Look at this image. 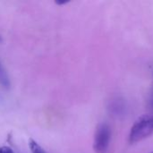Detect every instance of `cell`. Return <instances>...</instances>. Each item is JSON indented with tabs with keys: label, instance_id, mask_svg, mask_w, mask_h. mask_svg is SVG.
<instances>
[{
	"label": "cell",
	"instance_id": "obj_7",
	"mask_svg": "<svg viewBox=\"0 0 153 153\" xmlns=\"http://www.w3.org/2000/svg\"><path fill=\"white\" fill-rule=\"evenodd\" d=\"M150 107H151L152 110L153 111V93L152 95V97H151V99H150Z\"/></svg>",
	"mask_w": 153,
	"mask_h": 153
},
{
	"label": "cell",
	"instance_id": "obj_1",
	"mask_svg": "<svg viewBox=\"0 0 153 153\" xmlns=\"http://www.w3.org/2000/svg\"><path fill=\"white\" fill-rule=\"evenodd\" d=\"M153 133V114L143 115L133 125L129 134V143H139Z\"/></svg>",
	"mask_w": 153,
	"mask_h": 153
},
{
	"label": "cell",
	"instance_id": "obj_6",
	"mask_svg": "<svg viewBox=\"0 0 153 153\" xmlns=\"http://www.w3.org/2000/svg\"><path fill=\"white\" fill-rule=\"evenodd\" d=\"M0 153H15L10 147L7 146H4V147H0Z\"/></svg>",
	"mask_w": 153,
	"mask_h": 153
},
{
	"label": "cell",
	"instance_id": "obj_9",
	"mask_svg": "<svg viewBox=\"0 0 153 153\" xmlns=\"http://www.w3.org/2000/svg\"><path fill=\"white\" fill-rule=\"evenodd\" d=\"M151 153H153V152H151Z\"/></svg>",
	"mask_w": 153,
	"mask_h": 153
},
{
	"label": "cell",
	"instance_id": "obj_5",
	"mask_svg": "<svg viewBox=\"0 0 153 153\" xmlns=\"http://www.w3.org/2000/svg\"><path fill=\"white\" fill-rule=\"evenodd\" d=\"M29 146H30L31 153H47L44 151V149H42V147L37 142H35L32 139H30Z\"/></svg>",
	"mask_w": 153,
	"mask_h": 153
},
{
	"label": "cell",
	"instance_id": "obj_8",
	"mask_svg": "<svg viewBox=\"0 0 153 153\" xmlns=\"http://www.w3.org/2000/svg\"><path fill=\"white\" fill-rule=\"evenodd\" d=\"M0 41H1V38H0Z\"/></svg>",
	"mask_w": 153,
	"mask_h": 153
},
{
	"label": "cell",
	"instance_id": "obj_2",
	"mask_svg": "<svg viewBox=\"0 0 153 153\" xmlns=\"http://www.w3.org/2000/svg\"><path fill=\"white\" fill-rule=\"evenodd\" d=\"M111 138V130L107 123L98 126L93 142V149L96 153H107Z\"/></svg>",
	"mask_w": 153,
	"mask_h": 153
},
{
	"label": "cell",
	"instance_id": "obj_4",
	"mask_svg": "<svg viewBox=\"0 0 153 153\" xmlns=\"http://www.w3.org/2000/svg\"><path fill=\"white\" fill-rule=\"evenodd\" d=\"M0 84L4 88H9V86H10L8 75H7L5 70L4 69V67L2 66L1 63H0Z\"/></svg>",
	"mask_w": 153,
	"mask_h": 153
},
{
	"label": "cell",
	"instance_id": "obj_3",
	"mask_svg": "<svg viewBox=\"0 0 153 153\" xmlns=\"http://www.w3.org/2000/svg\"><path fill=\"white\" fill-rule=\"evenodd\" d=\"M109 111L110 113L115 116L116 117H120L125 116V114L126 113V105L125 103V101L121 99H116L113 100L110 102L109 105Z\"/></svg>",
	"mask_w": 153,
	"mask_h": 153
}]
</instances>
